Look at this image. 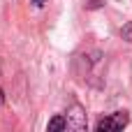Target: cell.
<instances>
[{
	"label": "cell",
	"instance_id": "6da1fadb",
	"mask_svg": "<svg viewBox=\"0 0 132 132\" xmlns=\"http://www.w3.org/2000/svg\"><path fill=\"white\" fill-rule=\"evenodd\" d=\"M128 114L125 111H116L114 116H109V118H102V121H97V125H95V130L97 132H109V130H123L125 125H128Z\"/></svg>",
	"mask_w": 132,
	"mask_h": 132
},
{
	"label": "cell",
	"instance_id": "8992f818",
	"mask_svg": "<svg viewBox=\"0 0 132 132\" xmlns=\"http://www.w3.org/2000/svg\"><path fill=\"white\" fill-rule=\"evenodd\" d=\"M32 2H35L37 7H42V5H44V0H32Z\"/></svg>",
	"mask_w": 132,
	"mask_h": 132
},
{
	"label": "cell",
	"instance_id": "52a82bcc",
	"mask_svg": "<svg viewBox=\"0 0 132 132\" xmlns=\"http://www.w3.org/2000/svg\"><path fill=\"white\" fill-rule=\"evenodd\" d=\"M5 102V93H2V88H0V104Z\"/></svg>",
	"mask_w": 132,
	"mask_h": 132
},
{
	"label": "cell",
	"instance_id": "5b68a950",
	"mask_svg": "<svg viewBox=\"0 0 132 132\" xmlns=\"http://www.w3.org/2000/svg\"><path fill=\"white\" fill-rule=\"evenodd\" d=\"M104 5V0H84V7L86 9H100Z\"/></svg>",
	"mask_w": 132,
	"mask_h": 132
},
{
	"label": "cell",
	"instance_id": "3957f363",
	"mask_svg": "<svg viewBox=\"0 0 132 132\" xmlns=\"http://www.w3.org/2000/svg\"><path fill=\"white\" fill-rule=\"evenodd\" d=\"M46 130H49V132H60V130H67V118H65V116H53V118L49 121Z\"/></svg>",
	"mask_w": 132,
	"mask_h": 132
},
{
	"label": "cell",
	"instance_id": "277c9868",
	"mask_svg": "<svg viewBox=\"0 0 132 132\" xmlns=\"http://www.w3.org/2000/svg\"><path fill=\"white\" fill-rule=\"evenodd\" d=\"M121 37L128 39V42H132V21H128V23L121 28Z\"/></svg>",
	"mask_w": 132,
	"mask_h": 132
},
{
	"label": "cell",
	"instance_id": "7a4b0ae2",
	"mask_svg": "<svg viewBox=\"0 0 132 132\" xmlns=\"http://www.w3.org/2000/svg\"><path fill=\"white\" fill-rule=\"evenodd\" d=\"M65 118H67V128L70 130H77V132L86 130V114H84V109L79 104H72Z\"/></svg>",
	"mask_w": 132,
	"mask_h": 132
}]
</instances>
